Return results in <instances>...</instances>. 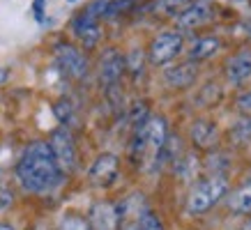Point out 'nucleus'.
<instances>
[{
    "mask_svg": "<svg viewBox=\"0 0 251 230\" xmlns=\"http://www.w3.org/2000/svg\"><path fill=\"white\" fill-rule=\"evenodd\" d=\"M16 180L30 193H49L62 184L65 173L58 168L46 140H32L23 150L16 161Z\"/></svg>",
    "mask_w": 251,
    "mask_h": 230,
    "instance_id": "1",
    "label": "nucleus"
},
{
    "mask_svg": "<svg viewBox=\"0 0 251 230\" xmlns=\"http://www.w3.org/2000/svg\"><path fill=\"white\" fill-rule=\"evenodd\" d=\"M168 138V124L161 115H150L141 127L131 134V157L143 166L145 170H154L159 166L161 152Z\"/></svg>",
    "mask_w": 251,
    "mask_h": 230,
    "instance_id": "2",
    "label": "nucleus"
},
{
    "mask_svg": "<svg viewBox=\"0 0 251 230\" xmlns=\"http://www.w3.org/2000/svg\"><path fill=\"white\" fill-rule=\"evenodd\" d=\"M226 193H228V180L224 175L212 173V175L203 177V180H198L189 189V193H187V203H184V205H187V212L194 216L205 214Z\"/></svg>",
    "mask_w": 251,
    "mask_h": 230,
    "instance_id": "3",
    "label": "nucleus"
},
{
    "mask_svg": "<svg viewBox=\"0 0 251 230\" xmlns=\"http://www.w3.org/2000/svg\"><path fill=\"white\" fill-rule=\"evenodd\" d=\"M184 48V37L180 30H164L150 42L148 48V60L154 67H166L182 53Z\"/></svg>",
    "mask_w": 251,
    "mask_h": 230,
    "instance_id": "4",
    "label": "nucleus"
},
{
    "mask_svg": "<svg viewBox=\"0 0 251 230\" xmlns=\"http://www.w3.org/2000/svg\"><path fill=\"white\" fill-rule=\"evenodd\" d=\"M49 147L53 152V159L58 163V168L69 175L76 170V163H78V154H76V143H74V136L69 134L67 127H60L55 129L49 138Z\"/></svg>",
    "mask_w": 251,
    "mask_h": 230,
    "instance_id": "5",
    "label": "nucleus"
},
{
    "mask_svg": "<svg viewBox=\"0 0 251 230\" xmlns=\"http://www.w3.org/2000/svg\"><path fill=\"white\" fill-rule=\"evenodd\" d=\"M55 60H58V67L62 69V74H67L69 78L81 81L88 76V60L76 46L58 44L55 46Z\"/></svg>",
    "mask_w": 251,
    "mask_h": 230,
    "instance_id": "6",
    "label": "nucleus"
},
{
    "mask_svg": "<svg viewBox=\"0 0 251 230\" xmlns=\"http://www.w3.org/2000/svg\"><path fill=\"white\" fill-rule=\"evenodd\" d=\"M120 175V159L115 157L113 152H104L99 154L97 159L92 161L90 170H88V177H90V182L99 189H106L111 184L118 180Z\"/></svg>",
    "mask_w": 251,
    "mask_h": 230,
    "instance_id": "7",
    "label": "nucleus"
},
{
    "mask_svg": "<svg viewBox=\"0 0 251 230\" xmlns=\"http://www.w3.org/2000/svg\"><path fill=\"white\" fill-rule=\"evenodd\" d=\"M125 74V55L115 48H108L101 55V65H99V78L101 85L106 88V92H115L120 88V78Z\"/></svg>",
    "mask_w": 251,
    "mask_h": 230,
    "instance_id": "8",
    "label": "nucleus"
},
{
    "mask_svg": "<svg viewBox=\"0 0 251 230\" xmlns=\"http://www.w3.org/2000/svg\"><path fill=\"white\" fill-rule=\"evenodd\" d=\"M224 74H226V81L230 85H240L249 83L251 81V48H240L237 53H233L224 65Z\"/></svg>",
    "mask_w": 251,
    "mask_h": 230,
    "instance_id": "9",
    "label": "nucleus"
},
{
    "mask_svg": "<svg viewBox=\"0 0 251 230\" xmlns=\"http://www.w3.org/2000/svg\"><path fill=\"white\" fill-rule=\"evenodd\" d=\"M212 2L210 0H196V2H189L187 7L177 14V28L182 30H196L201 25H205L210 19H212Z\"/></svg>",
    "mask_w": 251,
    "mask_h": 230,
    "instance_id": "10",
    "label": "nucleus"
},
{
    "mask_svg": "<svg viewBox=\"0 0 251 230\" xmlns=\"http://www.w3.org/2000/svg\"><path fill=\"white\" fill-rule=\"evenodd\" d=\"M88 223H90V230H120V223H122L120 209H118V205L108 203V200L95 203L90 207Z\"/></svg>",
    "mask_w": 251,
    "mask_h": 230,
    "instance_id": "11",
    "label": "nucleus"
},
{
    "mask_svg": "<svg viewBox=\"0 0 251 230\" xmlns=\"http://www.w3.org/2000/svg\"><path fill=\"white\" fill-rule=\"evenodd\" d=\"M196 76H198V67L194 62H189V60L177 62V65L166 67V71H164V83H166L168 88H173V90H184V88L194 85Z\"/></svg>",
    "mask_w": 251,
    "mask_h": 230,
    "instance_id": "12",
    "label": "nucleus"
},
{
    "mask_svg": "<svg viewBox=\"0 0 251 230\" xmlns=\"http://www.w3.org/2000/svg\"><path fill=\"white\" fill-rule=\"evenodd\" d=\"M72 30H74V35L83 42L85 48L97 46L99 37H101L99 21H95V19H90V16H85V14H76L72 19Z\"/></svg>",
    "mask_w": 251,
    "mask_h": 230,
    "instance_id": "13",
    "label": "nucleus"
},
{
    "mask_svg": "<svg viewBox=\"0 0 251 230\" xmlns=\"http://www.w3.org/2000/svg\"><path fill=\"white\" fill-rule=\"evenodd\" d=\"M219 140V129L217 124L207 122V120H198V122L191 124V143L198 147V150H212Z\"/></svg>",
    "mask_w": 251,
    "mask_h": 230,
    "instance_id": "14",
    "label": "nucleus"
},
{
    "mask_svg": "<svg viewBox=\"0 0 251 230\" xmlns=\"http://www.w3.org/2000/svg\"><path fill=\"white\" fill-rule=\"evenodd\" d=\"M221 48V39L214 37V35H205V37H196L189 46V62H203L210 60L212 55L219 53Z\"/></svg>",
    "mask_w": 251,
    "mask_h": 230,
    "instance_id": "15",
    "label": "nucleus"
},
{
    "mask_svg": "<svg viewBox=\"0 0 251 230\" xmlns=\"http://www.w3.org/2000/svg\"><path fill=\"white\" fill-rule=\"evenodd\" d=\"M228 209L233 214L251 216V180H244L228 196Z\"/></svg>",
    "mask_w": 251,
    "mask_h": 230,
    "instance_id": "16",
    "label": "nucleus"
},
{
    "mask_svg": "<svg viewBox=\"0 0 251 230\" xmlns=\"http://www.w3.org/2000/svg\"><path fill=\"white\" fill-rule=\"evenodd\" d=\"M187 5H189L187 0H157L154 2V12L161 16H177Z\"/></svg>",
    "mask_w": 251,
    "mask_h": 230,
    "instance_id": "17",
    "label": "nucleus"
},
{
    "mask_svg": "<svg viewBox=\"0 0 251 230\" xmlns=\"http://www.w3.org/2000/svg\"><path fill=\"white\" fill-rule=\"evenodd\" d=\"M230 138L235 140V143H240V145H247V143H251V115H244L242 120L233 127V131H230Z\"/></svg>",
    "mask_w": 251,
    "mask_h": 230,
    "instance_id": "18",
    "label": "nucleus"
},
{
    "mask_svg": "<svg viewBox=\"0 0 251 230\" xmlns=\"http://www.w3.org/2000/svg\"><path fill=\"white\" fill-rule=\"evenodd\" d=\"M136 226L138 230H164V221L159 219V214H154L152 209H143Z\"/></svg>",
    "mask_w": 251,
    "mask_h": 230,
    "instance_id": "19",
    "label": "nucleus"
},
{
    "mask_svg": "<svg viewBox=\"0 0 251 230\" xmlns=\"http://www.w3.org/2000/svg\"><path fill=\"white\" fill-rule=\"evenodd\" d=\"M108 9H111V0H92L81 14L90 16V19H95V21H101L104 16H108Z\"/></svg>",
    "mask_w": 251,
    "mask_h": 230,
    "instance_id": "20",
    "label": "nucleus"
},
{
    "mask_svg": "<svg viewBox=\"0 0 251 230\" xmlns=\"http://www.w3.org/2000/svg\"><path fill=\"white\" fill-rule=\"evenodd\" d=\"M58 230H90V223L81 214H67L60 221V228Z\"/></svg>",
    "mask_w": 251,
    "mask_h": 230,
    "instance_id": "21",
    "label": "nucleus"
},
{
    "mask_svg": "<svg viewBox=\"0 0 251 230\" xmlns=\"http://www.w3.org/2000/svg\"><path fill=\"white\" fill-rule=\"evenodd\" d=\"M143 65H145V60H143V53H141V51H131V55L125 60V69H129L134 76H138V74L143 71Z\"/></svg>",
    "mask_w": 251,
    "mask_h": 230,
    "instance_id": "22",
    "label": "nucleus"
},
{
    "mask_svg": "<svg viewBox=\"0 0 251 230\" xmlns=\"http://www.w3.org/2000/svg\"><path fill=\"white\" fill-rule=\"evenodd\" d=\"M235 108H237V113L240 115H251V90L242 92V94L237 97Z\"/></svg>",
    "mask_w": 251,
    "mask_h": 230,
    "instance_id": "23",
    "label": "nucleus"
},
{
    "mask_svg": "<svg viewBox=\"0 0 251 230\" xmlns=\"http://www.w3.org/2000/svg\"><path fill=\"white\" fill-rule=\"evenodd\" d=\"M69 115H72V106H69L67 101H60V104H55V117H58L60 122H67Z\"/></svg>",
    "mask_w": 251,
    "mask_h": 230,
    "instance_id": "24",
    "label": "nucleus"
},
{
    "mask_svg": "<svg viewBox=\"0 0 251 230\" xmlns=\"http://www.w3.org/2000/svg\"><path fill=\"white\" fill-rule=\"evenodd\" d=\"M9 205H12V191L5 184H0V209H7Z\"/></svg>",
    "mask_w": 251,
    "mask_h": 230,
    "instance_id": "25",
    "label": "nucleus"
},
{
    "mask_svg": "<svg viewBox=\"0 0 251 230\" xmlns=\"http://www.w3.org/2000/svg\"><path fill=\"white\" fill-rule=\"evenodd\" d=\"M35 19L39 23L44 21V0H35Z\"/></svg>",
    "mask_w": 251,
    "mask_h": 230,
    "instance_id": "26",
    "label": "nucleus"
},
{
    "mask_svg": "<svg viewBox=\"0 0 251 230\" xmlns=\"http://www.w3.org/2000/svg\"><path fill=\"white\" fill-rule=\"evenodd\" d=\"M7 76H9V69H0V85L7 81Z\"/></svg>",
    "mask_w": 251,
    "mask_h": 230,
    "instance_id": "27",
    "label": "nucleus"
},
{
    "mask_svg": "<svg viewBox=\"0 0 251 230\" xmlns=\"http://www.w3.org/2000/svg\"><path fill=\"white\" fill-rule=\"evenodd\" d=\"M120 230H138L136 223H127V226H120Z\"/></svg>",
    "mask_w": 251,
    "mask_h": 230,
    "instance_id": "28",
    "label": "nucleus"
},
{
    "mask_svg": "<svg viewBox=\"0 0 251 230\" xmlns=\"http://www.w3.org/2000/svg\"><path fill=\"white\" fill-rule=\"evenodd\" d=\"M242 230H251V216H249V219H247V223H244V226H242Z\"/></svg>",
    "mask_w": 251,
    "mask_h": 230,
    "instance_id": "29",
    "label": "nucleus"
},
{
    "mask_svg": "<svg viewBox=\"0 0 251 230\" xmlns=\"http://www.w3.org/2000/svg\"><path fill=\"white\" fill-rule=\"evenodd\" d=\"M0 230H14V228H12L9 223H0Z\"/></svg>",
    "mask_w": 251,
    "mask_h": 230,
    "instance_id": "30",
    "label": "nucleus"
},
{
    "mask_svg": "<svg viewBox=\"0 0 251 230\" xmlns=\"http://www.w3.org/2000/svg\"><path fill=\"white\" fill-rule=\"evenodd\" d=\"M69 2H76V0H69Z\"/></svg>",
    "mask_w": 251,
    "mask_h": 230,
    "instance_id": "31",
    "label": "nucleus"
},
{
    "mask_svg": "<svg viewBox=\"0 0 251 230\" xmlns=\"http://www.w3.org/2000/svg\"><path fill=\"white\" fill-rule=\"evenodd\" d=\"M131 2H134V0H131Z\"/></svg>",
    "mask_w": 251,
    "mask_h": 230,
    "instance_id": "32",
    "label": "nucleus"
}]
</instances>
